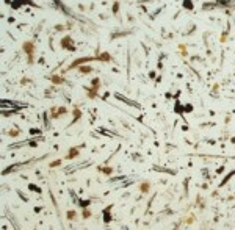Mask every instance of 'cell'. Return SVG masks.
<instances>
[{"instance_id": "obj_2", "label": "cell", "mask_w": 235, "mask_h": 230, "mask_svg": "<svg viewBox=\"0 0 235 230\" xmlns=\"http://www.w3.org/2000/svg\"><path fill=\"white\" fill-rule=\"evenodd\" d=\"M74 157H77V149H72V150L68 154V158H74Z\"/></svg>"}, {"instance_id": "obj_3", "label": "cell", "mask_w": 235, "mask_h": 230, "mask_svg": "<svg viewBox=\"0 0 235 230\" xmlns=\"http://www.w3.org/2000/svg\"><path fill=\"white\" fill-rule=\"evenodd\" d=\"M68 216H69V218H71V219H74V218H75V213H74V211H71V213H69V214H68Z\"/></svg>"}, {"instance_id": "obj_1", "label": "cell", "mask_w": 235, "mask_h": 230, "mask_svg": "<svg viewBox=\"0 0 235 230\" xmlns=\"http://www.w3.org/2000/svg\"><path fill=\"white\" fill-rule=\"evenodd\" d=\"M116 97H118V99H121V100H124V102H127V105H133V106H138V103H137V102H133V100H129V99H126V97H122V95H119V94H118Z\"/></svg>"}]
</instances>
